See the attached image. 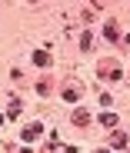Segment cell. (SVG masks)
Here are the masks:
<instances>
[{
	"mask_svg": "<svg viewBox=\"0 0 130 153\" xmlns=\"http://www.w3.org/2000/svg\"><path fill=\"white\" fill-rule=\"evenodd\" d=\"M34 63H37V67H50V57L43 53V50H37V53H34Z\"/></svg>",
	"mask_w": 130,
	"mask_h": 153,
	"instance_id": "1",
	"label": "cell"
},
{
	"mask_svg": "<svg viewBox=\"0 0 130 153\" xmlns=\"http://www.w3.org/2000/svg\"><path fill=\"white\" fill-rule=\"evenodd\" d=\"M40 137V126L34 123V126H27V130H23V140H37Z\"/></svg>",
	"mask_w": 130,
	"mask_h": 153,
	"instance_id": "2",
	"label": "cell"
},
{
	"mask_svg": "<svg viewBox=\"0 0 130 153\" xmlns=\"http://www.w3.org/2000/svg\"><path fill=\"white\" fill-rule=\"evenodd\" d=\"M100 123L110 130V126H117V117H114V113H103V117H100Z\"/></svg>",
	"mask_w": 130,
	"mask_h": 153,
	"instance_id": "3",
	"label": "cell"
},
{
	"mask_svg": "<svg viewBox=\"0 0 130 153\" xmlns=\"http://www.w3.org/2000/svg\"><path fill=\"white\" fill-rule=\"evenodd\" d=\"M100 153H107V150H100Z\"/></svg>",
	"mask_w": 130,
	"mask_h": 153,
	"instance_id": "4",
	"label": "cell"
},
{
	"mask_svg": "<svg viewBox=\"0 0 130 153\" xmlns=\"http://www.w3.org/2000/svg\"><path fill=\"white\" fill-rule=\"evenodd\" d=\"M0 123H4V120H0Z\"/></svg>",
	"mask_w": 130,
	"mask_h": 153,
	"instance_id": "5",
	"label": "cell"
}]
</instances>
